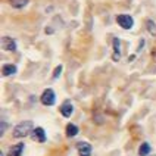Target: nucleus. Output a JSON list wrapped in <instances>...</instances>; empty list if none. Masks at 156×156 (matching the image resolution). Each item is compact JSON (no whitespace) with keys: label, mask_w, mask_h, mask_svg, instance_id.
Wrapping results in <instances>:
<instances>
[{"label":"nucleus","mask_w":156,"mask_h":156,"mask_svg":"<svg viewBox=\"0 0 156 156\" xmlns=\"http://www.w3.org/2000/svg\"><path fill=\"white\" fill-rule=\"evenodd\" d=\"M34 128V125H33V122L31 121H24V122H19L16 127L13 128V137L15 139H22V137H27L31 131Z\"/></svg>","instance_id":"f257e3e1"},{"label":"nucleus","mask_w":156,"mask_h":156,"mask_svg":"<svg viewBox=\"0 0 156 156\" xmlns=\"http://www.w3.org/2000/svg\"><path fill=\"white\" fill-rule=\"evenodd\" d=\"M40 100H41V103L46 105V106H52L55 105L56 102V96H55V91H53L52 88H47V90H44L41 97H40Z\"/></svg>","instance_id":"f03ea898"},{"label":"nucleus","mask_w":156,"mask_h":156,"mask_svg":"<svg viewBox=\"0 0 156 156\" xmlns=\"http://www.w3.org/2000/svg\"><path fill=\"white\" fill-rule=\"evenodd\" d=\"M116 22L119 24V27H122L124 30H130L131 27L134 25V21L130 15H118L116 16Z\"/></svg>","instance_id":"7ed1b4c3"},{"label":"nucleus","mask_w":156,"mask_h":156,"mask_svg":"<svg viewBox=\"0 0 156 156\" xmlns=\"http://www.w3.org/2000/svg\"><path fill=\"white\" fill-rule=\"evenodd\" d=\"M2 47H3V50L15 52V50H16V43H15V40L10 38V37H3V38H2Z\"/></svg>","instance_id":"20e7f679"},{"label":"nucleus","mask_w":156,"mask_h":156,"mask_svg":"<svg viewBox=\"0 0 156 156\" xmlns=\"http://www.w3.org/2000/svg\"><path fill=\"white\" fill-rule=\"evenodd\" d=\"M77 150L80 156H91V146L86 141H80L77 143Z\"/></svg>","instance_id":"39448f33"},{"label":"nucleus","mask_w":156,"mask_h":156,"mask_svg":"<svg viewBox=\"0 0 156 156\" xmlns=\"http://www.w3.org/2000/svg\"><path fill=\"white\" fill-rule=\"evenodd\" d=\"M119 58H121V41H119V38H113V55H112V59L115 62L119 61Z\"/></svg>","instance_id":"423d86ee"},{"label":"nucleus","mask_w":156,"mask_h":156,"mask_svg":"<svg viewBox=\"0 0 156 156\" xmlns=\"http://www.w3.org/2000/svg\"><path fill=\"white\" fill-rule=\"evenodd\" d=\"M74 112V106L71 103L69 100H66V102H63V105L61 106V113L65 116V118H69L71 115Z\"/></svg>","instance_id":"0eeeda50"},{"label":"nucleus","mask_w":156,"mask_h":156,"mask_svg":"<svg viewBox=\"0 0 156 156\" xmlns=\"http://www.w3.org/2000/svg\"><path fill=\"white\" fill-rule=\"evenodd\" d=\"M33 139L35 141H38V143H44L46 141V133H44V130L41 127L34 128V131H33Z\"/></svg>","instance_id":"6e6552de"},{"label":"nucleus","mask_w":156,"mask_h":156,"mask_svg":"<svg viewBox=\"0 0 156 156\" xmlns=\"http://www.w3.org/2000/svg\"><path fill=\"white\" fill-rule=\"evenodd\" d=\"M24 143H18L15 146H12V147L9 149V156H21L22 155V152H24Z\"/></svg>","instance_id":"1a4fd4ad"},{"label":"nucleus","mask_w":156,"mask_h":156,"mask_svg":"<svg viewBox=\"0 0 156 156\" xmlns=\"http://www.w3.org/2000/svg\"><path fill=\"white\" fill-rule=\"evenodd\" d=\"M15 72H16V66H15V65H5V66H3V69H2V74H3L5 77L13 75Z\"/></svg>","instance_id":"9d476101"},{"label":"nucleus","mask_w":156,"mask_h":156,"mask_svg":"<svg viewBox=\"0 0 156 156\" xmlns=\"http://www.w3.org/2000/svg\"><path fill=\"white\" fill-rule=\"evenodd\" d=\"M78 134V127L75 124H68L66 125V136L68 137H75Z\"/></svg>","instance_id":"9b49d317"},{"label":"nucleus","mask_w":156,"mask_h":156,"mask_svg":"<svg viewBox=\"0 0 156 156\" xmlns=\"http://www.w3.org/2000/svg\"><path fill=\"white\" fill-rule=\"evenodd\" d=\"M149 153H150V146H149V143H143V144L139 147V155L140 156H147Z\"/></svg>","instance_id":"f8f14e48"},{"label":"nucleus","mask_w":156,"mask_h":156,"mask_svg":"<svg viewBox=\"0 0 156 156\" xmlns=\"http://www.w3.org/2000/svg\"><path fill=\"white\" fill-rule=\"evenodd\" d=\"M9 3H10L13 8L21 9V8H24L27 3H28V0H9Z\"/></svg>","instance_id":"ddd939ff"},{"label":"nucleus","mask_w":156,"mask_h":156,"mask_svg":"<svg viewBox=\"0 0 156 156\" xmlns=\"http://www.w3.org/2000/svg\"><path fill=\"white\" fill-rule=\"evenodd\" d=\"M146 25H147V30L152 33V35H156V24H155V22L149 19L147 22H146Z\"/></svg>","instance_id":"4468645a"},{"label":"nucleus","mask_w":156,"mask_h":156,"mask_svg":"<svg viewBox=\"0 0 156 156\" xmlns=\"http://www.w3.org/2000/svg\"><path fill=\"white\" fill-rule=\"evenodd\" d=\"M62 69H63V68H62V65L56 66V69H55V72H53V78H58V77H59V75L62 74Z\"/></svg>","instance_id":"2eb2a0df"},{"label":"nucleus","mask_w":156,"mask_h":156,"mask_svg":"<svg viewBox=\"0 0 156 156\" xmlns=\"http://www.w3.org/2000/svg\"><path fill=\"white\" fill-rule=\"evenodd\" d=\"M6 127H8V125H6V122H3V124H2V128H0V131H2V134H3L5 131H6Z\"/></svg>","instance_id":"dca6fc26"}]
</instances>
